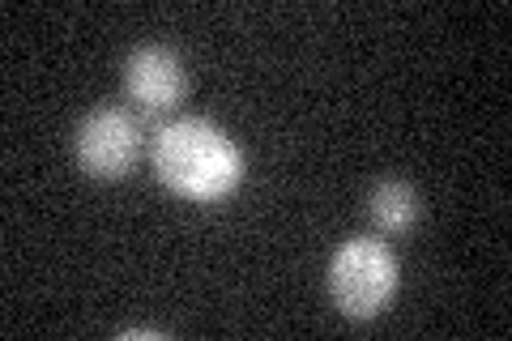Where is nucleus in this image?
Instances as JSON below:
<instances>
[{
  "label": "nucleus",
  "instance_id": "obj_1",
  "mask_svg": "<svg viewBox=\"0 0 512 341\" xmlns=\"http://www.w3.org/2000/svg\"><path fill=\"white\" fill-rule=\"evenodd\" d=\"M154 175L184 201H222L244 180L239 145L210 120H175L154 133Z\"/></svg>",
  "mask_w": 512,
  "mask_h": 341
},
{
  "label": "nucleus",
  "instance_id": "obj_2",
  "mask_svg": "<svg viewBox=\"0 0 512 341\" xmlns=\"http://www.w3.org/2000/svg\"><path fill=\"white\" fill-rule=\"evenodd\" d=\"M397 256L380 239H346L329 261V295L346 320H372L397 295Z\"/></svg>",
  "mask_w": 512,
  "mask_h": 341
},
{
  "label": "nucleus",
  "instance_id": "obj_3",
  "mask_svg": "<svg viewBox=\"0 0 512 341\" xmlns=\"http://www.w3.org/2000/svg\"><path fill=\"white\" fill-rule=\"evenodd\" d=\"M141 154V128L124 107H94L77 124V162L94 180H124Z\"/></svg>",
  "mask_w": 512,
  "mask_h": 341
},
{
  "label": "nucleus",
  "instance_id": "obj_4",
  "mask_svg": "<svg viewBox=\"0 0 512 341\" xmlns=\"http://www.w3.org/2000/svg\"><path fill=\"white\" fill-rule=\"evenodd\" d=\"M124 86L146 111H171L188 94V69L171 47H137L124 64Z\"/></svg>",
  "mask_w": 512,
  "mask_h": 341
},
{
  "label": "nucleus",
  "instance_id": "obj_5",
  "mask_svg": "<svg viewBox=\"0 0 512 341\" xmlns=\"http://www.w3.org/2000/svg\"><path fill=\"white\" fill-rule=\"evenodd\" d=\"M372 222L380 226L384 235H402L419 222V192H414L406 180H384L372 192Z\"/></svg>",
  "mask_w": 512,
  "mask_h": 341
}]
</instances>
